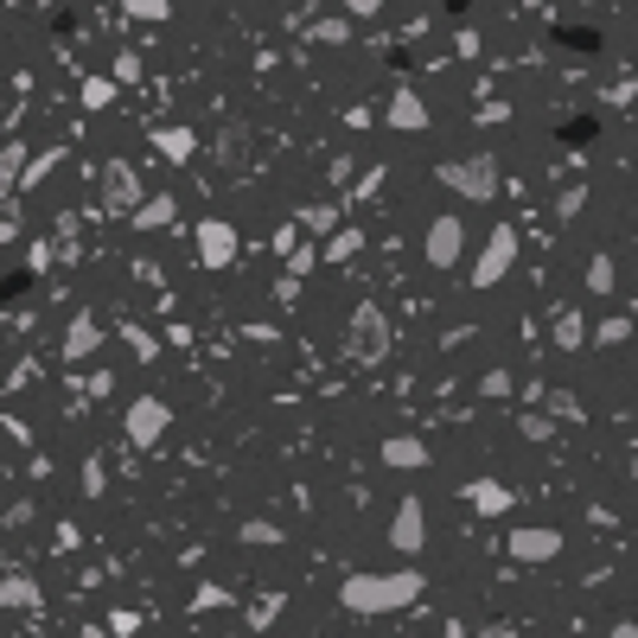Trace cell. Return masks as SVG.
I'll return each instance as SVG.
<instances>
[{
    "instance_id": "1",
    "label": "cell",
    "mask_w": 638,
    "mask_h": 638,
    "mask_svg": "<svg viewBox=\"0 0 638 638\" xmlns=\"http://www.w3.org/2000/svg\"><path fill=\"white\" fill-rule=\"evenodd\" d=\"M421 575L415 568H396V575H345L338 581V606L345 613H403V606L421 601Z\"/></svg>"
},
{
    "instance_id": "2",
    "label": "cell",
    "mask_w": 638,
    "mask_h": 638,
    "mask_svg": "<svg viewBox=\"0 0 638 638\" xmlns=\"http://www.w3.org/2000/svg\"><path fill=\"white\" fill-rule=\"evenodd\" d=\"M448 192L460 198H473V205H491V192H498V160L491 153H466V160H441V173H434Z\"/></svg>"
},
{
    "instance_id": "3",
    "label": "cell",
    "mask_w": 638,
    "mask_h": 638,
    "mask_svg": "<svg viewBox=\"0 0 638 638\" xmlns=\"http://www.w3.org/2000/svg\"><path fill=\"white\" fill-rule=\"evenodd\" d=\"M390 338H396V326H390V313H383L376 301L351 306V358H364V364L390 358Z\"/></svg>"
},
{
    "instance_id": "4",
    "label": "cell",
    "mask_w": 638,
    "mask_h": 638,
    "mask_svg": "<svg viewBox=\"0 0 638 638\" xmlns=\"http://www.w3.org/2000/svg\"><path fill=\"white\" fill-rule=\"evenodd\" d=\"M511 268H518V230H511V224H491L486 250L473 256V288H498Z\"/></svg>"
},
{
    "instance_id": "5",
    "label": "cell",
    "mask_w": 638,
    "mask_h": 638,
    "mask_svg": "<svg viewBox=\"0 0 638 638\" xmlns=\"http://www.w3.org/2000/svg\"><path fill=\"white\" fill-rule=\"evenodd\" d=\"M121 428H128V441H135V448H153V441L173 428V409H166L160 396H135L128 415H121Z\"/></svg>"
},
{
    "instance_id": "6",
    "label": "cell",
    "mask_w": 638,
    "mask_h": 638,
    "mask_svg": "<svg viewBox=\"0 0 638 638\" xmlns=\"http://www.w3.org/2000/svg\"><path fill=\"white\" fill-rule=\"evenodd\" d=\"M460 250H466V224H460V218H434L428 236H421L428 268H453V263H460Z\"/></svg>"
},
{
    "instance_id": "7",
    "label": "cell",
    "mask_w": 638,
    "mask_h": 638,
    "mask_svg": "<svg viewBox=\"0 0 638 638\" xmlns=\"http://www.w3.org/2000/svg\"><path fill=\"white\" fill-rule=\"evenodd\" d=\"M192 236H198V263H205V268H230V263H236V250H243V243H236V230H230L224 218H205Z\"/></svg>"
},
{
    "instance_id": "8",
    "label": "cell",
    "mask_w": 638,
    "mask_h": 638,
    "mask_svg": "<svg viewBox=\"0 0 638 638\" xmlns=\"http://www.w3.org/2000/svg\"><path fill=\"white\" fill-rule=\"evenodd\" d=\"M556 556H562V530L549 524L511 530V562H556Z\"/></svg>"
},
{
    "instance_id": "9",
    "label": "cell",
    "mask_w": 638,
    "mask_h": 638,
    "mask_svg": "<svg viewBox=\"0 0 638 638\" xmlns=\"http://www.w3.org/2000/svg\"><path fill=\"white\" fill-rule=\"evenodd\" d=\"M390 543H396L403 556H415V549L428 543V511H421V498H403V504H396V518H390Z\"/></svg>"
},
{
    "instance_id": "10",
    "label": "cell",
    "mask_w": 638,
    "mask_h": 638,
    "mask_svg": "<svg viewBox=\"0 0 638 638\" xmlns=\"http://www.w3.org/2000/svg\"><path fill=\"white\" fill-rule=\"evenodd\" d=\"M390 128H396V135H421V128H428V103H421L415 90H396V96H390Z\"/></svg>"
},
{
    "instance_id": "11",
    "label": "cell",
    "mask_w": 638,
    "mask_h": 638,
    "mask_svg": "<svg viewBox=\"0 0 638 638\" xmlns=\"http://www.w3.org/2000/svg\"><path fill=\"white\" fill-rule=\"evenodd\" d=\"M383 466H396V473L428 466V441H415V434H390V441H383Z\"/></svg>"
},
{
    "instance_id": "12",
    "label": "cell",
    "mask_w": 638,
    "mask_h": 638,
    "mask_svg": "<svg viewBox=\"0 0 638 638\" xmlns=\"http://www.w3.org/2000/svg\"><path fill=\"white\" fill-rule=\"evenodd\" d=\"M96 345H103V326H96V320H90V313H77L71 326H65V358H90V351H96Z\"/></svg>"
},
{
    "instance_id": "13",
    "label": "cell",
    "mask_w": 638,
    "mask_h": 638,
    "mask_svg": "<svg viewBox=\"0 0 638 638\" xmlns=\"http://www.w3.org/2000/svg\"><path fill=\"white\" fill-rule=\"evenodd\" d=\"M128 224H135V230H166V224H173V192H153V198H141V205L128 211Z\"/></svg>"
},
{
    "instance_id": "14",
    "label": "cell",
    "mask_w": 638,
    "mask_h": 638,
    "mask_svg": "<svg viewBox=\"0 0 638 638\" xmlns=\"http://www.w3.org/2000/svg\"><path fill=\"white\" fill-rule=\"evenodd\" d=\"M0 606H7V613H26V606H38L33 575H7V581H0Z\"/></svg>"
},
{
    "instance_id": "15",
    "label": "cell",
    "mask_w": 638,
    "mask_h": 638,
    "mask_svg": "<svg viewBox=\"0 0 638 638\" xmlns=\"http://www.w3.org/2000/svg\"><path fill=\"white\" fill-rule=\"evenodd\" d=\"M103 192H109V211H135V173L128 166H109V179H103Z\"/></svg>"
},
{
    "instance_id": "16",
    "label": "cell",
    "mask_w": 638,
    "mask_h": 638,
    "mask_svg": "<svg viewBox=\"0 0 638 638\" xmlns=\"http://www.w3.org/2000/svg\"><path fill=\"white\" fill-rule=\"evenodd\" d=\"M153 148L166 153V160H192L198 135H192V128H153Z\"/></svg>"
},
{
    "instance_id": "17",
    "label": "cell",
    "mask_w": 638,
    "mask_h": 638,
    "mask_svg": "<svg viewBox=\"0 0 638 638\" xmlns=\"http://www.w3.org/2000/svg\"><path fill=\"white\" fill-rule=\"evenodd\" d=\"M466 498H473V511H491V518H498V511H511V491L491 486V479H473V486H466Z\"/></svg>"
},
{
    "instance_id": "18",
    "label": "cell",
    "mask_w": 638,
    "mask_h": 638,
    "mask_svg": "<svg viewBox=\"0 0 638 638\" xmlns=\"http://www.w3.org/2000/svg\"><path fill=\"white\" fill-rule=\"evenodd\" d=\"M20 166H26V148H20V141H7V148H0V198L20 186Z\"/></svg>"
},
{
    "instance_id": "19",
    "label": "cell",
    "mask_w": 638,
    "mask_h": 638,
    "mask_svg": "<svg viewBox=\"0 0 638 638\" xmlns=\"http://www.w3.org/2000/svg\"><path fill=\"white\" fill-rule=\"evenodd\" d=\"M115 103V77H83V109H109Z\"/></svg>"
},
{
    "instance_id": "20",
    "label": "cell",
    "mask_w": 638,
    "mask_h": 638,
    "mask_svg": "<svg viewBox=\"0 0 638 638\" xmlns=\"http://www.w3.org/2000/svg\"><path fill=\"white\" fill-rule=\"evenodd\" d=\"M588 288H594V294H613V288H619V281H613V256H594V263H588Z\"/></svg>"
},
{
    "instance_id": "21",
    "label": "cell",
    "mask_w": 638,
    "mask_h": 638,
    "mask_svg": "<svg viewBox=\"0 0 638 638\" xmlns=\"http://www.w3.org/2000/svg\"><path fill=\"white\" fill-rule=\"evenodd\" d=\"M236 536H243V543H256V549H268V543H281V530L268 524V518H250V524L236 530Z\"/></svg>"
},
{
    "instance_id": "22",
    "label": "cell",
    "mask_w": 638,
    "mask_h": 638,
    "mask_svg": "<svg viewBox=\"0 0 638 638\" xmlns=\"http://www.w3.org/2000/svg\"><path fill=\"white\" fill-rule=\"evenodd\" d=\"M556 345H562V351H581V313H562V320H556Z\"/></svg>"
},
{
    "instance_id": "23",
    "label": "cell",
    "mask_w": 638,
    "mask_h": 638,
    "mask_svg": "<svg viewBox=\"0 0 638 638\" xmlns=\"http://www.w3.org/2000/svg\"><path fill=\"white\" fill-rule=\"evenodd\" d=\"M358 243H364L358 230H338L333 243H326V263H345V256H358Z\"/></svg>"
},
{
    "instance_id": "24",
    "label": "cell",
    "mask_w": 638,
    "mask_h": 638,
    "mask_svg": "<svg viewBox=\"0 0 638 638\" xmlns=\"http://www.w3.org/2000/svg\"><path fill=\"white\" fill-rule=\"evenodd\" d=\"M128 13H135V20H148V26H160V20L173 13V0H128Z\"/></svg>"
},
{
    "instance_id": "25",
    "label": "cell",
    "mask_w": 638,
    "mask_h": 638,
    "mask_svg": "<svg viewBox=\"0 0 638 638\" xmlns=\"http://www.w3.org/2000/svg\"><path fill=\"white\" fill-rule=\"evenodd\" d=\"M313 263H320V250H313V243H301V250H294V263H288V281H301Z\"/></svg>"
},
{
    "instance_id": "26",
    "label": "cell",
    "mask_w": 638,
    "mask_h": 638,
    "mask_svg": "<svg viewBox=\"0 0 638 638\" xmlns=\"http://www.w3.org/2000/svg\"><path fill=\"white\" fill-rule=\"evenodd\" d=\"M626 333H633L626 320H606V326H601V338H606V345H626Z\"/></svg>"
},
{
    "instance_id": "27",
    "label": "cell",
    "mask_w": 638,
    "mask_h": 638,
    "mask_svg": "<svg viewBox=\"0 0 638 638\" xmlns=\"http://www.w3.org/2000/svg\"><path fill=\"white\" fill-rule=\"evenodd\" d=\"M345 7H351L358 20H371V13H376V7H383V0H345Z\"/></svg>"
},
{
    "instance_id": "28",
    "label": "cell",
    "mask_w": 638,
    "mask_h": 638,
    "mask_svg": "<svg viewBox=\"0 0 638 638\" xmlns=\"http://www.w3.org/2000/svg\"><path fill=\"white\" fill-rule=\"evenodd\" d=\"M613 638H638V633H633V619H619V626H613Z\"/></svg>"
},
{
    "instance_id": "29",
    "label": "cell",
    "mask_w": 638,
    "mask_h": 638,
    "mask_svg": "<svg viewBox=\"0 0 638 638\" xmlns=\"http://www.w3.org/2000/svg\"><path fill=\"white\" fill-rule=\"evenodd\" d=\"M0 556H7V549H0Z\"/></svg>"
}]
</instances>
